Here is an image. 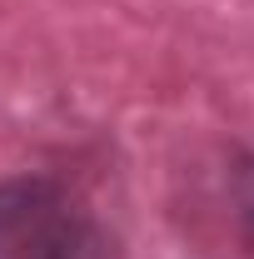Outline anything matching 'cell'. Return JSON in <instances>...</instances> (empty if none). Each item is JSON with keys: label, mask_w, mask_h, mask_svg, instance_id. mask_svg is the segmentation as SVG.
I'll return each instance as SVG.
<instances>
[{"label": "cell", "mask_w": 254, "mask_h": 259, "mask_svg": "<svg viewBox=\"0 0 254 259\" xmlns=\"http://www.w3.org/2000/svg\"><path fill=\"white\" fill-rule=\"evenodd\" d=\"M0 259H120L115 234L55 175L0 180Z\"/></svg>", "instance_id": "1"}, {"label": "cell", "mask_w": 254, "mask_h": 259, "mask_svg": "<svg viewBox=\"0 0 254 259\" xmlns=\"http://www.w3.org/2000/svg\"><path fill=\"white\" fill-rule=\"evenodd\" d=\"M229 204H234V220H239V234L254 249V150L239 155L234 175H229Z\"/></svg>", "instance_id": "2"}]
</instances>
